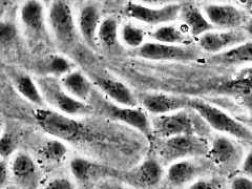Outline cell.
<instances>
[{"instance_id": "6da1fadb", "label": "cell", "mask_w": 252, "mask_h": 189, "mask_svg": "<svg viewBox=\"0 0 252 189\" xmlns=\"http://www.w3.org/2000/svg\"><path fill=\"white\" fill-rule=\"evenodd\" d=\"M188 108L193 110L211 128L247 143L252 141V131L247 126L209 102L199 98H189Z\"/></svg>"}, {"instance_id": "7a4b0ae2", "label": "cell", "mask_w": 252, "mask_h": 189, "mask_svg": "<svg viewBox=\"0 0 252 189\" xmlns=\"http://www.w3.org/2000/svg\"><path fill=\"white\" fill-rule=\"evenodd\" d=\"M210 143L202 136L183 135L161 139L157 152L162 166L190 158L206 157Z\"/></svg>"}, {"instance_id": "3957f363", "label": "cell", "mask_w": 252, "mask_h": 189, "mask_svg": "<svg viewBox=\"0 0 252 189\" xmlns=\"http://www.w3.org/2000/svg\"><path fill=\"white\" fill-rule=\"evenodd\" d=\"M192 110V109H191ZM187 108L172 113L156 116L152 121L154 136L160 139L183 135H198L207 130L204 122L192 110Z\"/></svg>"}, {"instance_id": "277c9868", "label": "cell", "mask_w": 252, "mask_h": 189, "mask_svg": "<svg viewBox=\"0 0 252 189\" xmlns=\"http://www.w3.org/2000/svg\"><path fill=\"white\" fill-rule=\"evenodd\" d=\"M32 115L39 127L53 138L76 141L83 139L86 135L85 126L66 114L38 108L34 110Z\"/></svg>"}, {"instance_id": "5b68a950", "label": "cell", "mask_w": 252, "mask_h": 189, "mask_svg": "<svg viewBox=\"0 0 252 189\" xmlns=\"http://www.w3.org/2000/svg\"><path fill=\"white\" fill-rule=\"evenodd\" d=\"M34 80L45 102L60 113L72 116H84L92 113V107L70 95L63 89L57 78L37 76Z\"/></svg>"}, {"instance_id": "8992f818", "label": "cell", "mask_w": 252, "mask_h": 189, "mask_svg": "<svg viewBox=\"0 0 252 189\" xmlns=\"http://www.w3.org/2000/svg\"><path fill=\"white\" fill-rule=\"evenodd\" d=\"M137 54L141 58L152 61L191 62L199 59L201 52L195 46L148 42L138 47Z\"/></svg>"}, {"instance_id": "52a82bcc", "label": "cell", "mask_w": 252, "mask_h": 189, "mask_svg": "<svg viewBox=\"0 0 252 189\" xmlns=\"http://www.w3.org/2000/svg\"><path fill=\"white\" fill-rule=\"evenodd\" d=\"M206 157L217 167L232 171L240 166L243 152L236 141L225 135L216 134L210 141Z\"/></svg>"}, {"instance_id": "ba28073f", "label": "cell", "mask_w": 252, "mask_h": 189, "mask_svg": "<svg viewBox=\"0 0 252 189\" xmlns=\"http://www.w3.org/2000/svg\"><path fill=\"white\" fill-rule=\"evenodd\" d=\"M49 21L53 33L64 44L72 42L76 30L72 6L66 1H54L50 5Z\"/></svg>"}, {"instance_id": "9c48e42d", "label": "cell", "mask_w": 252, "mask_h": 189, "mask_svg": "<svg viewBox=\"0 0 252 189\" xmlns=\"http://www.w3.org/2000/svg\"><path fill=\"white\" fill-rule=\"evenodd\" d=\"M102 106L104 114L110 119L123 123L139 131L149 140L154 134L152 121L142 109L122 107L105 101Z\"/></svg>"}, {"instance_id": "30bf717a", "label": "cell", "mask_w": 252, "mask_h": 189, "mask_svg": "<svg viewBox=\"0 0 252 189\" xmlns=\"http://www.w3.org/2000/svg\"><path fill=\"white\" fill-rule=\"evenodd\" d=\"M181 8V5L177 3L153 8L128 2L125 6V12L129 17L154 26L176 20L179 17Z\"/></svg>"}, {"instance_id": "8fae6325", "label": "cell", "mask_w": 252, "mask_h": 189, "mask_svg": "<svg viewBox=\"0 0 252 189\" xmlns=\"http://www.w3.org/2000/svg\"><path fill=\"white\" fill-rule=\"evenodd\" d=\"M201 157L180 160L169 165L167 180L170 186L179 188L198 179L210 167V161Z\"/></svg>"}, {"instance_id": "7c38bea8", "label": "cell", "mask_w": 252, "mask_h": 189, "mask_svg": "<svg viewBox=\"0 0 252 189\" xmlns=\"http://www.w3.org/2000/svg\"><path fill=\"white\" fill-rule=\"evenodd\" d=\"M163 174V166L159 161L150 157L137 167L121 175L120 179L133 187L148 189L158 185Z\"/></svg>"}, {"instance_id": "4fadbf2b", "label": "cell", "mask_w": 252, "mask_h": 189, "mask_svg": "<svg viewBox=\"0 0 252 189\" xmlns=\"http://www.w3.org/2000/svg\"><path fill=\"white\" fill-rule=\"evenodd\" d=\"M246 32L238 29L221 32H208L199 38V48L205 52L217 54L248 41Z\"/></svg>"}, {"instance_id": "5bb4252c", "label": "cell", "mask_w": 252, "mask_h": 189, "mask_svg": "<svg viewBox=\"0 0 252 189\" xmlns=\"http://www.w3.org/2000/svg\"><path fill=\"white\" fill-rule=\"evenodd\" d=\"M189 98L162 93H146L140 94L139 100L148 112L158 116L187 108Z\"/></svg>"}, {"instance_id": "9a60e30c", "label": "cell", "mask_w": 252, "mask_h": 189, "mask_svg": "<svg viewBox=\"0 0 252 189\" xmlns=\"http://www.w3.org/2000/svg\"><path fill=\"white\" fill-rule=\"evenodd\" d=\"M203 10L209 22L214 27L238 29L246 20L243 12L232 5L209 4L205 5Z\"/></svg>"}, {"instance_id": "2e32d148", "label": "cell", "mask_w": 252, "mask_h": 189, "mask_svg": "<svg viewBox=\"0 0 252 189\" xmlns=\"http://www.w3.org/2000/svg\"><path fill=\"white\" fill-rule=\"evenodd\" d=\"M12 176L21 189H35L38 181L36 164L29 154L19 152L15 155L11 166Z\"/></svg>"}, {"instance_id": "e0dca14e", "label": "cell", "mask_w": 252, "mask_h": 189, "mask_svg": "<svg viewBox=\"0 0 252 189\" xmlns=\"http://www.w3.org/2000/svg\"><path fill=\"white\" fill-rule=\"evenodd\" d=\"M20 17L27 33L31 36H42L46 32L43 4L38 1H28L21 7Z\"/></svg>"}, {"instance_id": "ac0fdd59", "label": "cell", "mask_w": 252, "mask_h": 189, "mask_svg": "<svg viewBox=\"0 0 252 189\" xmlns=\"http://www.w3.org/2000/svg\"><path fill=\"white\" fill-rule=\"evenodd\" d=\"M100 91L116 103L127 107H136L138 99L127 86L113 79L98 77L94 82Z\"/></svg>"}, {"instance_id": "d6986e66", "label": "cell", "mask_w": 252, "mask_h": 189, "mask_svg": "<svg viewBox=\"0 0 252 189\" xmlns=\"http://www.w3.org/2000/svg\"><path fill=\"white\" fill-rule=\"evenodd\" d=\"M74 66L72 62L62 55L50 54L37 61L34 69L37 76L57 78L72 72Z\"/></svg>"}, {"instance_id": "ffe728a7", "label": "cell", "mask_w": 252, "mask_h": 189, "mask_svg": "<svg viewBox=\"0 0 252 189\" xmlns=\"http://www.w3.org/2000/svg\"><path fill=\"white\" fill-rule=\"evenodd\" d=\"M60 83L70 95L79 100L85 102L91 96L92 84L80 71L73 70L62 77Z\"/></svg>"}, {"instance_id": "44dd1931", "label": "cell", "mask_w": 252, "mask_h": 189, "mask_svg": "<svg viewBox=\"0 0 252 189\" xmlns=\"http://www.w3.org/2000/svg\"><path fill=\"white\" fill-rule=\"evenodd\" d=\"M70 168L75 178L83 184L107 175L110 172L103 165L82 157L74 158L70 161Z\"/></svg>"}, {"instance_id": "7402d4cb", "label": "cell", "mask_w": 252, "mask_h": 189, "mask_svg": "<svg viewBox=\"0 0 252 189\" xmlns=\"http://www.w3.org/2000/svg\"><path fill=\"white\" fill-rule=\"evenodd\" d=\"M179 16L193 36L201 35L215 28L195 5H181Z\"/></svg>"}, {"instance_id": "603a6c76", "label": "cell", "mask_w": 252, "mask_h": 189, "mask_svg": "<svg viewBox=\"0 0 252 189\" xmlns=\"http://www.w3.org/2000/svg\"><path fill=\"white\" fill-rule=\"evenodd\" d=\"M100 17L98 8L93 5L84 6L79 15L78 25L81 33L85 40L91 45L95 42Z\"/></svg>"}, {"instance_id": "cb8c5ba5", "label": "cell", "mask_w": 252, "mask_h": 189, "mask_svg": "<svg viewBox=\"0 0 252 189\" xmlns=\"http://www.w3.org/2000/svg\"><path fill=\"white\" fill-rule=\"evenodd\" d=\"M210 62L220 65L243 64L252 60V43L248 41L232 48L216 54L210 58Z\"/></svg>"}, {"instance_id": "d4e9b609", "label": "cell", "mask_w": 252, "mask_h": 189, "mask_svg": "<svg viewBox=\"0 0 252 189\" xmlns=\"http://www.w3.org/2000/svg\"><path fill=\"white\" fill-rule=\"evenodd\" d=\"M12 82L15 89L23 97L38 107H43L45 101L33 78L26 73H15Z\"/></svg>"}, {"instance_id": "484cf974", "label": "cell", "mask_w": 252, "mask_h": 189, "mask_svg": "<svg viewBox=\"0 0 252 189\" xmlns=\"http://www.w3.org/2000/svg\"><path fill=\"white\" fill-rule=\"evenodd\" d=\"M67 148L61 140L52 138L44 142L38 149V154L47 162L59 163L67 155Z\"/></svg>"}, {"instance_id": "4316f807", "label": "cell", "mask_w": 252, "mask_h": 189, "mask_svg": "<svg viewBox=\"0 0 252 189\" xmlns=\"http://www.w3.org/2000/svg\"><path fill=\"white\" fill-rule=\"evenodd\" d=\"M156 41L164 44H180L187 40V36L180 30L173 26H164L151 33Z\"/></svg>"}, {"instance_id": "83f0119b", "label": "cell", "mask_w": 252, "mask_h": 189, "mask_svg": "<svg viewBox=\"0 0 252 189\" xmlns=\"http://www.w3.org/2000/svg\"><path fill=\"white\" fill-rule=\"evenodd\" d=\"M118 31V20L114 17H109L100 22L97 35L102 43L111 47L117 42Z\"/></svg>"}, {"instance_id": "f1b7e54d", "label": "cell", "mask_w": 252, "mask_h": 189, "mask_svg": "<svg viewBox=\"0 0 252 189\" xmlns=\"http://www.w3.org/2000/svg\"><path fill=\"white\" fill-rule=\"evenodd\" d=\"M144 37V31L131 24H127L123 29V40L126 44L132 48H138L143 44Z\"/></svg>"}, {"instance_id": "f546056e", "label": "cell", "mask_w": 252, "mask_h": 189, "mask_svg": "<svg viewBox=\"0 0 252 189\" xmlns=\"http://www.w3.org/2000/svg\"><path fill=\"white\" fill-rule=\"evenodd\" d=\"M186 189H227V186L224 178L211 177L197 179Z\"/></svg>"}, {"instance_id": "4dcf8cb0", "label": "cell", "mask_w": 252, "mask_h": 189, "mask_svg": "<svg viewBox=\"0 0 252 189\" xmlns=\"http://www.w3.org/2000/svg\"><path fill=\"white\" fill-rule=\"evenodd\" d=\"M17 28L10 21H0V46H9L18 36Z\"/></svg>"}, {"instance_id": "1f68e13d", "label": "cell", "mask_w": 252, "mask_h": 189, "mask_svg": "<svg viewBox=\"0 0 252 189\" xmlns=\"http://www.w3.org/2000/svg\"><path fill=\"white\" fill-rule=\"evenodd\" d=\"M17 148V141L9 133L0 136V158L7 159L15 153Z\"/></svg>"}, {"instance_id": "d6a6232c", "label": "cell", "mask_w": 252, "mask_h": 189, "mask_svg": "<svg viewBox=\"0 0 252 189\" xmlns=\"http://www.w3.org/2000/svg\"><path fill=\"white\" fill-rule=\"evenodd\" d=\"M251 68L243 69L232 82V89H235L242 93L249 92L251 89Z\"/></svg>"}, {"instance_id": "836d02e7", "label": "cell", "mask_w": 252, "mask_h": 189, "mask_svg": "<svg viewBox=\"0 0 252 189\" xmlns=\"http://www.w3.org/2000/svg\"><path fill=\"white\" fill-rule=\"evenodd\" d=\"M44 189H75L70 180L64 177H58L52 179L45 186Z\"/></svg>"}, {"instance_id": "e575fe53", "label": "cell", "mask_w": 252, "mask_h": 189, "mask_svg": "<svg viewBox=\"0 0 252 189\" xmlns=\"http://www.w3.org/2000/svg\"><path fill=\"white\" fill-rule=\"evenodd\" d=\"M228 189H252L251 178L244 176H235L231 181Z\"/></svg>"}, {"instance_id": "d590c367", "label": "cell", "mask_w": 252, "mask_h": 189, "mask_svg": "<svg viewBox=\"0 0 252 189\" xmlns=\"http://www.w3.org/2000/svg\"><path fill=\"white\" fill-rule=\"evenodd\" d=\"M97 189H131L122 181L116 179H107L101 182L97 186Z\"/></svg>"}, {"instance_id": "8d00e7d4", "label": "cell", "mask_w": 252, "mask_h": 189, "mask_svg": "<svg viewBox=\"0 0 252 189\" xmlns=\"http://www.w3.org/2000/svg\"><path fill=\"white\" fill-rule=\"evenodd\" d=\"M9 169L7 160L0 158V189H4L9 182Z\"/></svg>"}, {"instance_id": "74e56055", "label": "cell", "mask_w": 252, "mask_h": 189, "mask_svg": "<svg viewBox=\"0 0 252 189\" xmlns=\"http://www.w3.org/2000/svg\"><path fill=\"white\" fill-rule=\"evenodd\" d=\"M243 176L251 178L252 173V152L250 151L240 164Z\"/></svg>"}, {"instance_id": "f35d334b", "label": "cell", "mask_w": 252, "mask_h": 189, "mask_svg": "<svg viewBox=\"0 0 252 189\" xmlns=\"http://www.w3.org/2000/svg\"><path fill=\"white\" fill-rule=\"evenodd\" d=\"M1 131H2V125L1 124V123H0V136H1Z\"/></svg>"}, {"instance_id": "ab89813d", "label": "cell", "mask_w": 252, "mask_h": 189, "mask_svg": "<svg viewBox=\"0 0 252 189\" xmlns=\"http://www.w3.org/2000/svg\"><path fill=\"white\" fill-rule=\"evenodd\" d=\"M163 189L162 188H160V189Z\"/></svg>"}, {"instance_id": "60d3db41", "label": "cell", "mask_w": 252, "mask_h": 189, "mask_svg": "<svg viewBox=\"0 0 252 189\" xmlns=\"http://www.w3.org/2000/svg\"></svg>"}]
</instances>
